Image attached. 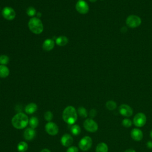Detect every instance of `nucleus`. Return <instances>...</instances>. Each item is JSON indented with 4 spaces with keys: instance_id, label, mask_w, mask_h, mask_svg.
<instances>
[{
    "instance_id": "obj_6",
    "label": "nucleus",
    "mask_w": 152,
    "mask_h": 152,
    "mask_svg": "<svg viewBox=\"0 0 152 152\" xmlns=\"http://www.w3.org/2000/svg\"><path fill=\"white\" fill-rule=\"evenodd\" d=\"M84 128L86 130L90 132H95L98 129V124L91 118L86 119L83 124Z\"/></svg>"
},
{
    "instance_id": "obj_21",
    "label": "nucleus",
    "mask_w": 152,
    "mask_h": 152,
    "mask_svg": "<svg viewBox=\"0 0 152 152\" xmlns=\"http://www.w3.org/2000/svg\"><path fill=\"white\" fill-rule=\"evenodd\" d=\"M28 148V144L25 141H20L17 145L18 152H25Z\"/></svg>"
},
{
    "instance_id": "obj_10",
    "label": "nucleus",
    "mask_w": 152,
    "mask_h": 152,
    "mask_svg": "<svg viewBox=\"0 0 152 152\" xmlns=\"http://www.w3.org/2000/svg\"><path fill=\"white\" fill-rule=\"evenodd\" d=\"M119 113L124 116L129 117L133 114V110L131 106L126 104H122L119 107Z\"/></svg>"
},
{
    "instance_id": "obj_33",
    "label": "nucleus",
    "mask_w": 152,
    "mask_h": 152,
    "mask_svg": "<svg viewBox=\"0 0 152 152\" xmlns=\"http://www.w3.org/2000/svg\"><path fill=\"white\" fill-rule=\"evenodd\" d=\"M40 152H50V151L49 149H47V148H44V149L42 150Z\"/></svg>"
},
{
    "instance_id": "obj_29",
    "label": "nucleus",
    "mask_w": 152,
    "mask_h": 152,
    "mask_svg": "<svg viewBox=\"0 0 152 152\" xmlns=\"http://www.w3.org/2000/svg\"><path fill=\"white\" fill-rule=\"evenodd\" d=\"M66 152H78V148L76 146H71L68 148Z\"/></svg>"
},
{
    "instance_id": "obj_36",
    "label": "nucleus",
    "mask_w": 152,
    "mask_h": 152,
    "mask_svg": "<svg viewBox=\"0 0 152 152\" xmlns=\"http://www.w3.org/2000/svg\"><path fill=\"white\" fill-rule=\"evenodd\" d=\"M90 2H95L97 0H89Z\"/></svg>"
},
{
    "instance_id": "obj_2",
    "label": "nucleus",
    "mask_w": 152,
    "mask_h": 152,
    "mask_svg": "<svg viewBox=\"0 0 152 152\" xmlns=\"http://www.w3.org/2000/svg\"><path fill=\"white\" fill-rule=\"evenodd\" d=\"M62 119L69 125L74 124L77 120V112L75 108L72 106L65 107L62 112Z\"/></svg>"
},
{
    "instance_id": "obj_20",
    "label": "nucleus",
    "mask_w": 152,
    "mask_h": 152,
    "mask_svg": "<svg viewBox=\"0 0 152 152\" xmlns=\"http://www.w3.org/2000/svg\"><path fill=\"white\" fill-rule=\"evenodd\" d=\"M28 124L30 128L34 129L36 128L39 125V119L36 116L31 117L28 120Z\"/></svg>"
},
{
    "instance_id": "obj_37",
    "label": "nucleus",
    "mask_w": 152,
    "mask_h": 152,
    "mask_svg": "<svg viewBox=\"0 0 152 152\" xmlns=\"http://www.w3.org/2000/svg\"><path fill=\"white\" fill-rule=\"evenodd\" d=\"M78 1H81V0H78Z\"/></svg>"
},
{
    "instance_id": "obj_9",
    "label": "nucleus",
    "mask_w": 152,
    "mask_h": 152,
    "mask_svg": "<svg viewBox=\"0 0 152 152\" xmlns=\"http://www.w3.org/2000/svg\"><path fill=\"white\" fill-rule=\"evenodd\" d=\"M75 9L80 14H86L89 11V7L88 4L84 0L78 1L75 5Z\"/></svg>"
},
{
    "instance_id": "obj_11",
    "label": "nucleus",
    "mask_w": 152,
    "mask_h": 152,
    "mask_svg": "<svg viewBox=\"0 0 152 152\" xmlns=\"http://www.w3.org/2000/svg\"><path fill=\"white\" fill-rule=\"evenodd\" d=\"M45 130L49 135H56L58 133L59 128L55 123L48 122L45 125Z\"/></svg>"
},
{
    "instance_id": "obj_8",
    "label": "nucleus",
    "mask_w": 152,
    "mask_h": 152,
    "mask_svg": "<svg viewBox=\"0 0 152 152\" xmlns=\"http://www.w3.org/2000/svg\"><path fill=\"white\" fill-rule=\"evenodd\" d=\"M2 15L5 19L11 21L15 18L16 13L12 8L10 7H5L2 9Z\"/></svg>"
},
{
    "instance_id": "obj_35",
    "label": "nucleus",
    "mask_w": 152,
    "mask_h": 152,
    "mask_svg": "<svg viewBox=\"0 0 152 152\" xmlns=\"http://www.w3.org/2000/svg\"><path fill=\"white\" fill-rule=\"evenodd\" d=\"M150 138L152 139V129L150 132Z\"/></svg>"
},
{
    "instance_id": "obj_28",
    "label": "nucleus",
    "mask_w": 152,
    "mask_h": 152,
    "mask_svg": "<svg viewBox=\"0 0 152 152\" xmlns=\"http://www.w3.org/2000/svg\"><path fill=\"white\" fill-rule=\"evenodd\" d=\"M53 113L50 111H47L44 114V118L46 121L50 122V121L53 119Z\"/></svg>"
},
{
    "instance_id": "obj_3",
    "label": "nucleus",
    "mask_w": 152,
    "mask_h": 152,
    "mask_svg": "<svg viewBox=\"0 0 152 152\" xmlns=\"http://www.w3.org/2000/svg\"><path fill=\"white\" fill-rule=\"evenodd\" d=\"M30 30L34 34H39L43 31V25L40 18L37 17L31 18L28 23Z\"/></svg>"
},
{
    "instance_id": "obj_19",
    "label": "nucleus",
    "mask_w": 152,
    "mask_h": 152,
    "mask_svg": "<svg viewBox=\"0 0 152 152\" xmlns=\"http://www.w3.org/2000/svg\"><path fill=\"white\" fill-rule=\"evenodd\" d=\"M96 152H108L107 145L103 142L99 143L96 146Z\"/></svg>"
},
{
    "instance_id": "obj_15",
    "label": "nucleus",
    "mask_w": 152,
    "mask_h": 152,
    "mask_svg": "<svg viewBox=\"0 0 152 152\" xmlns=\"http://www.w3.org/2000/svg\"><path fill=\"white\" fill-rule=\"evenodd\" d=\"M55 46V42L53 39H47L44 40L42 48L44 50L46 51H50L52 50Z\"/></svg>"
},
{
    "instance_id": "obj_22",
    "label": "nucleus",
    "mask_w": 152,
    "mask_h": 152,
    "mask_svg": "<svg viewBox=\"0 0 152 152\" xmlns=\"http://www.w3.org/2000/svg\"><path fill=\"white\" fill-rule=\"evenodd\" d=\"M71 132L74 135H78L81 132V128L80 126L77 124H73L72 125L71 128H70Z\"/></svg>"
},
{
    "instance_id": "obj_26",
    "label": "nucleus",
    "mask_w": 152,
    "mask_h": 152,
    "mask_svg": "<svg viewBox=\"0 0 152 152\" xmlns=\"http://www.w3.org/2000/svg\"><path fill=\"white\" fill-rule=\"evenodd\" d=\"M10 61V58L7 55H0V65H6L8 64Z\"/></svg>"
},
{
    "instance_id": "obj_30",
    "label": "nucleus",
    "mask_w": 152,
    "mask_h": 152,
    "mask_svg": "<svg viewBox=\"0 0 152 152\" xmlns=\"http://www.w3.org/2000/svg\"><path fill=\"white\" fill-rule=\"evenodd\" d=\"M97 114V111L95 109H92L90 110V112H89V116H90V118L92 119L94 117H95L96 116Z\"/></svg>"
},
{
    "instance_id": "obj_25",
    "label": "nucleus",
    "mask_w": 152,
    "mask_h": 152,
    "mask_svg": "<svg viewBox=\"0 0 152 152\" xmlns=\"http://www.w3.org/2000/svg\"><path fill=\"white\" fill-rule=\"evenodd\" d=\"M77 112H78V115H79L81 117H82V118H87V115H88L87 110H86V108L84 107H82V106L79 107L78 108Z\"/></svg>"
},
{
    "instance_id": "obj_13",
    "label": "nucleus",
    "mask_w": 152,
    "mask_h": 152,
    "mask_svg": "<svg viewBox=\"0 0 152 152\" xmlns=\"http://www.w3.org/2000/svg\"><path fill=\"white\" fill-rule=\"evenodd\" d=\"M74 140L72 137L68 134H65L61 137V142L63 146L64 147H69L73 142Z\"/></svg>"
},
{
    "instance_id": "obj_31",
    "label": "nucleus",
    "mask_w": 152,
    "mask_h": 152,
    "mask_svg": "<svg viewBox=\"0 0 152 152\" xmlns=\"http://www.w3.org/2000/svg\"><path fill=\"white\" fill-rule=\"evenodd\" d=\"M147 147L149 149H152V141H148L146 143Z\"/></svg>"
},
{
    "instance_id": "obj_23",
    "label": "nucleus",
    "mask_w": 152,
    "mask_h": 152,
    "mask_svg": "<svg viewBox=\"0 0 152 152\" xmlns=\"http://www.w3.org/2000/svg\"><path fill=\"white\" fill-rule=\"evenodd\" d=\"M106 107L109 110H113L117 107V104L113 100H108L106 103Z\"/></svg>"
},
{
    "instance_id": "obj_1",
    "label": "nucleus",
    "mask_w": 152,
    "mask_h": 152,
    "mask_svg": "<svg viewBox=\"0 0 152 152\" xmlns=\"http://www.w3.org/2000/svg\"><path fill=\"white\" fill-rule=\"evenodd\" d=\"M28 118L24 113L19 112L15 115L12 118L11 123L12 126L18 129H21L26 127L28 124Z\"/></svg>"
},
{
    "instance_id": "obj_34",
    "label": "nucleus",
    "mask_w": 152,
    "mask_h": 152,
    "mask_svg": "<svg viewBox=\"0 0 152 152\" xmlns=\"http://www.w3.org/2000/svg\"><path fill=\"white\" fill-rule=\"evenodd\" d=\"M36 16H37V18H40L41 16H42V14L40 12H37V14H36Z\"/></svg>"
},
{
    "instance_id": "obj_24",
    "label": "nucleus",
    "mask_w": 152,
    "mask_h": 152,
    "mask_svg": "<svg viewBox=\"0 0 152 152\" xmlns=\"http://www.w3.org/2000/svg\"><path fill=\"white\" fill-rule=\"evenodd\" d=\"M26 13L29 17H31L32 18L36 15L37 12H36V10L34 7H29L26 10Z\"/></svg>"
},
{
    "instance_id": "obj_12",
    "label": "nucleus",
    "mask_w": 152,
    "mask_h": 152,
    "mask_svg": "<svg viewBox=\"0 0 152 152\" xmlns=\"http://www.w3.org/2000/svg\"><path fill=\"white\" fill-rule=\"evenodd\" d=\"M131 137L134 140L136 141H140L143 138V133L142 131L139 128H133L131 131Z\"/></svg>"
},
{
    "instance_id": "obj_4",
    "label": "nucleus",
    "mask_w": 152,
    "mask_h": 152,
    "mask_svg": "<svg viewBox=\"0 0 152 152\" xmlns=\"http://www.w3.org/2000/svg\"><path fill=\"white\" fill-rule=\"evenodd\" d=\"M126 24L130 28H136L141 24V19L137 15H131L126 18Z\"/></svg>"
},
{
    "instance_id": "obj_17",
    "label": "nucleus",
    "mask_w": 152,
    "mask_h": 152,
    "mask_svg": "<svg viewBox=\"0 0 152 152\" xmlns=\"http://www.w3.org/2000/svg\"><path fill=\"white\" fill-rule=\"evenodd\" d=\"M55 43L59 46H64L68 43V39L65 36H60L56 39Z\"/></svg>"
},
{
    "instance_id": "obj_5",
    "label": "nucleus",
    "mask_w": 152,
    "mask_h": 152,
    "mask_svg": "<svg viewBox=\"0 0 152 152\" xmlns=\"http://www.w3.org/2000/svg\"><path fill=\"white\" fill-rule=\"evenodd\" d=\"M92 145V139L89 136H85L82 138L78 143L79 148L84 151H88Z\"/></svg>"
},
{
    "instance_id": "obj_32",
    "label": "nucleus",
    "mask_w": 152,
    "mask_h": 152,
    "mask_svg": "<svg viewBox=\"0 0 152 152\" xmlns=\"http://www.w3.org/2000/svg\"><path fill=\"white\" fill-rule=\"evenodd\" d=\"M124 152H136V151L134 149L132 148H129V149H127L125 151H124Z\"/></svg>"
},
{
    "instance_id": "obj_27",
    "label": "nucleus",
    "mask_w": 152,
    "mask_h": 152,
    "mask_svg": "<svg viewBox=\"0 0 152 152\" xmlns=\"http://www.w3.org/2000/svg\"><path fill=\"white\" fill-rule=\"evenodd\" d=\"M122 125L125 128H129L132 125V122L128 118H125L122 121Z\"/></svg>"
},
{
    "instance_id": "obj_38",
    "label": "nucleus",
    "mask_w": 152,
    "mask_h": 152,
    "mask_svg": "<svg viewBox=\"0 0 152 152\" xmlns=\"http://www.w3.org/2000/svg\"><path fill=\"white\" fill-rule=\"evenodd\" d=\"M0 10H1V8H0Z\"/></svg>"
},
{
    "instance_id": "obj_14",
    "label": "nucleus",
    "mask_w": 152,
    "mask_h": 152,
    "mask_svg": "<svg viewBox=\"0 0 152 152\" xmlns=\"http://www.w3.org/2000/svg\"><path fill=\"white\" fill-rule=\"evenodd\" d=\"M36 135V131H34V129H33L31 128H26L23 134V136L25 140L27 141L32 140Z\"/></svg>"
},
{
    "instance_id": "obj_18",
    "label": "nucleus",
    "mask_w": 152,
    "mask_h": 152,
    "mask_svg": "<svg viewBox=\"0 0 152 152\" xmlns=\"http://www.w3.org/2000/svg\"><path fill=\"white\" fill-rule=\"evenodd\" d=\"M10 70L6 65H0V77L4 78L9 75Z\"/></svg>"
},
{
    "instance_id": "obj_7",
    "label": "nucleus",
    "mask_w": 152,
    "mask_h": 152,
    "mask_svg": "<svg viewBox=\"0 0 152 152\" xmlns=\"http://www.w3.org/2000/svg\"><path fill=\"white\" fill-rule=\"evenodd\" d=\"M147 122V117L144 113H137L133 118V124L137 127L143 126Z\"/></svg>"
},
{
    "instance_id": "obj_16",
    "label": "nucleus",
    "mask_w": 152,
    "mask_h": 152,
    "mask_svg": "<svg viewBox=\"0 0 152 152\" xmlns=\"http://www.w3.org/2000/svg\"><path fill=\"white\" fill-rule=\"evenodd\" d=\"M37 109V106L34 103H28L26 106L25 107L24 110L26 113L31 115L34 113Z\"/></svg>"
}]
</instances>
